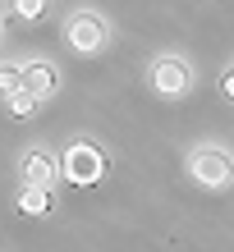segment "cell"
Masks as SVG:
<instances>
[{
	"label": "cell",
	"instance_id": "6da1fadb",
	"mask_svg": "<svg viewBox=\"0 0 234 252\" xmlns=\"http://www.w3.org/2000/svg\"><path fill=\"white\" fill-rule=\"evenodd\" d=\"M60 170L69 174V184L87 188V184H97L101 174H106V156H101L92 142H74V147L65 152V165H60Z\"/></svg>",
	"mask_w": 234,
	"mask_h": 252
},
{
	"label": "cell",
	"instance_id": "7a4b0ae2",
	"mask_svg": "<svg viewBox=\"0 0 234 252\" xmlns=\"http://www.w3.org/2000/svg\"><path fill=\"white\" fill-rule=\"evenodd\" d=\"M188 170H193V179L202 188H225L234 179V160L225 152H216V147H202V152L188 156Z\"/></svg>",
	"mask_w": 234,
	"mask_h": 252
},
{
	"label": "cell",
	"instance_id": "3957f363",
	"mask_svg": "<svg viewBox=\"0 0 234 252\" xmlns=\"http://www.w3.org/2000/svg\"><path fill=\"white\" fill-rule=\"evenodd\" d=\"M65 37H69V46H74L78 55H92V51H101L106 46V19L101 14H74L69 19V28H65Z\"/></svg>",
	"mask_w": 234,
	"mask_h": 252
},
{
	"label": "cell",
	"instance_id": "277c9868",
	"mask_svg": "<svg viewBox=\"0 0 234 252\" xmlns=\"http://www.w3.org/2000/svg\"><path fill=\"white\" fill-rule=\"evenodd\" d=\"M188 83H193V73H188V64L179 60V55H166V60H156V69H152V87H156V96L179 101V96L188 92Z\"/></svg>",
	"mask_w": 234,
	"mask_h": 252
},
{
	"label": "cell",
	"instance_id": "5b68a950",
	"mask_svg": "<svg viewBox=\"0 0 234 252\" xmlns=\"http://www.w3.org/2000/svg\"><path fill=\"white\" fill-rule=\"evenodd\" d=\"M55 83H60V78H55V69H51V64H41V60H37V64H23V92H33L37 101H41V96H51V92H55Z\"/></svg>",
	"mask_w": 234,
	"mask_h": 252
},
{
	"label": "cell",
	"instance_id": "8992f818",
	"mask_svg": "<svg viewBox=\"0 0 234 252\" xmlns=\"http://www.w3.org/2000/svg\"><path fill=\"white\" fill-rule=\"evenodd\" d=\"M23 184L51 188V184H55V160H51L46 152H28V156H23Z\"/></svg>",
	"mask_w": 234,
	"mask_h": 252
},
{
	"label": "cell",
	"instance_id": "52a82bcc",
	"mask_svg": "<svg viewBox=\"0 0 234 252\" xmlns=\"http://www.w3.org/2000/svg\"><path fill=\"white\" fill-rule=\"evenodd\" d=\"M51 206H55V192H51V188L23 184V192H19V211H23V216H46Z\"/></svg>",
	"mask_w": 234,
	"mask_h": 252
},
{
	"label": "cell",
	"instance_id": "ba28073f",
	"mask_svg": "<svg viewBox=\"0 0 234 252\" xmlns=\"http://www.w3.org/2000/svg\"><path fill=\"white\" fill-rule=\"evenodd\" d=\"M5 106H9V115H14V120H33V115H37V96L19 87L14 96H5Z\"/></svg>",
	"mask_w": 234,
	"mask_h": 252
},
{
	"label": "cell",
	"instance_id": "9c48e42d",
	"mask_svg": "<svg viewBox=\"0 0 234 252\" xmlns=\"http://www.w3.org/2000/svg\"><path fill=\"white\" fill-rule=\"evenodd\" d=\"M46 5L51 0H14V19L19 23H37L41 14H46Z\"/></svg>",
	"mask_w": 234,
	"mask_h": 252
},
{
	"label": "cell",
	"instance_id": "30bf717a",
	"mask_svg": "<svg viewBox=\"0 0 234 252\" xmlns=\"http://www.w3.org/2000/svg\"><path fill=\"white\" fill-rule=\"evenodd\" d=\"M23 87V69H0V96H14Z\"/></svg>",
	"mask_w": 234,
	"mask_h": 252
},
{
	"label": "cell",
	"instance_id": "8fae6325",
	"mask_svg": "<svg viewBox=\"0 0 234 252\" xmlns=\"http://www.w3.org/2000/svg\"><path fill=\"white\" fill-rule=\"evenodd\" d=\"M221 96H225V101H234V69H225V73H221Z\"/></svg>",
	"mask_w": 234,
	"mask_h": 252
}]
</instances>
